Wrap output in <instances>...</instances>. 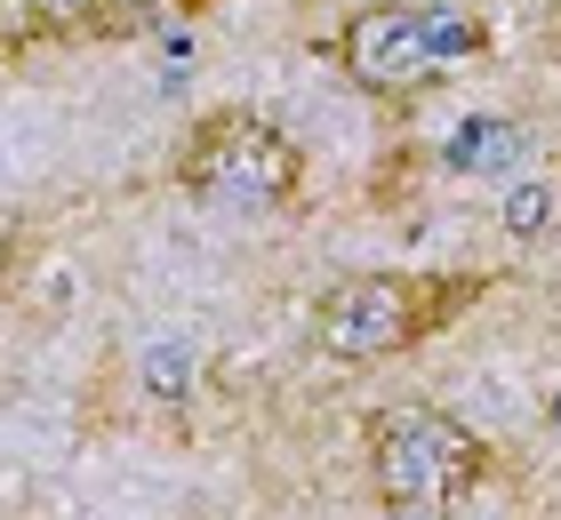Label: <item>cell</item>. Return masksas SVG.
Returning <instances> with one entry per match:
<instances>
[{
    "label": "cell",
    "mask_w": 561,
    "mask_h": 520,
    "mask_svg": "<svg viewBox=\"0 0 561 520\" xmlns=\"http://www.w3.org/2000/svg\"><path fill=\"white\" fill-rule=\"evenodd\" d=\"M176 185L225 208H289L305 193V152L257 113H209L176 152Z\"/></svg>",
    "instance_id": "obj_4"
},
{
    "label": "cell",
    "mask_w": 561,
    "mask_h": 520,
    "mask_svg": "<svg viewBox=\"0 0 561 520\" xmlns=\"http://www.w3.org/2000/svg\"><path fill=\"white\" fill-rule=\"evenodd\" d=\"M490 48V24L473 9H442V0H377L353 9L329 41V57L345 65L353 89L369 96H417L433 81H449L457 65H473Z\"/></svg>",
    "instance_id": "obj_1"
},
{
    "label": "cell",
    "mask_w": 561,
    "mask_h": 520,
    "mask_svg": "<svg viewBox=\"0 0 561 520\" xmlns=\"http://www.w3.org/2000/svg\"><path fill=\"white\" fill-rule=\"evenodd\" d=\"M522 152V128L514 120H473L466 137L449 145V169H497V161H514Z\"/></svg>",
    "instance_id": "obj_6"
},
{
    "label": "cell",
    "mask_w": 561,
    "mask_h": 520,
    "mask_svg": "<svg viewBox=\"0 0 561 520\" xmlns=\"http://www.w3.org/2000/svg\"><path fill=\"white\" fill-rule=\"evenodd\" d=\"M96 24H105V0H9V48H33L41 33H96Z\"/></svg>",
    "instance_id": "obj_5"
},
{
    "label": "cell",
    "mask_w": 561,
    "mask_h": 520,
    "mask_svg": "<svg viewBox=\"0 0 561 520\" xmlns=\"http://www.w3.org/2000/svg\"><path fill=\"white\" fill-rule=\"evenodd\" d=\"M481 289V273H345L313 304V345L329 360H393L449 328Z\"/></svg>",
    "instance_id": "obj_2"
},
{
    "label": "cell",
    "mask_w": 561,
    "mask_h": 520,
    "mask_svg": "<svg viewBox=\"0 0 561 520\" xmlns=\"http://www.w3.org/2000/svg\"><path fill=\"white\" fill-rule=\"evenodd\" d=\"M553 208H561V193H553V185H522L514 200H505V232H522V241H538V232L553 224Z\"/></svg>",
    "instance_id": "obj_7"
},
{
    "label": "cell",
    "mask_w": 561,
    "mask_h": 520,
    "mask_svg": "<svg viewBox=\"0 0 561 520\" xmlns=\"http://www.w3.org/2000/svg\"><path fill=\"white\" fill-rule=\"evenodd\" d=\"M490 473V440L466 416L401 401L369 416V497L386 512H442Z\"/></svg>",
    "instance_id": "obj_3"
}]
</instances>
